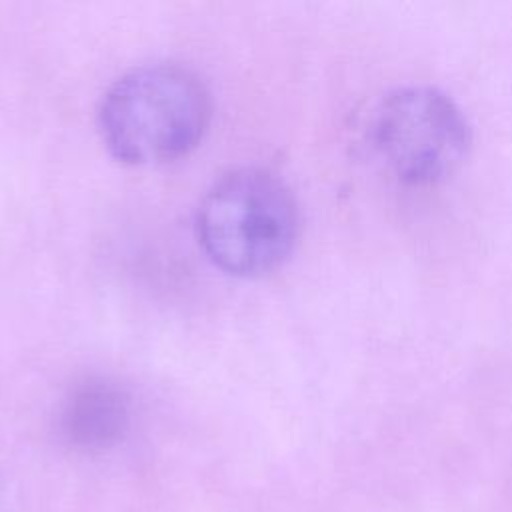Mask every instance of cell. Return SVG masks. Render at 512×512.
Segmentation results:
<instances>
[{
    "label": "cell",
    "mask_w": 512,
    "mask_h": 512,
    "mask_svg": "<svg viewBox=\"0 0 512 512\" xmlns=\"http://www.w3.org/2000/svg\"><path fill=\"white\" fill-rule=\"evenodd\" d=\"M210 122V96L186 68L152 64L118 78L106 92L98 124L106 148L122 162L152 164L188 154Z\"/></svg>",
    "instance_id": "6da1fadb"
},
{
    "label": "cell",
    "mask_w": 512,
    "mask_h": 512,
    "mask_svg": "<svg viewBox=\"0 0 512 512\" xmlns=\"http://www.w3.org/2000/svg\"><path fill=\"white\" fill-rule=\"evenodd\" d=\"M298 236V208L290 188L272 172L242 168L204 196L198 240L208 258L238 276L274 270Z\"/></svg>",
    "instance_id": "7a4b0ae2"
},
{
    "label": "cell",
    "mask_w": 512,
    "mask_h": 512,
    "mask_svg": "<svg viewBox=\"0 0 512 512\" xmlns=\"http://www.w3.org/2000/svg\"><path fill=\"white\" fill-rule=\"evenodd\" d=\"M368 142L400 182L428 186L462 166L472 128L462 108L442 90L406 86L378 102L368 122Z\"/></svg>",
    "instance_id": "3957f363"
},
{
    "label": "cell",
    "mask_w": 512,
    "mask_h": 512,
    "mask_svg": "<svg viewBox=\"0 0 512 512\" xmlns=\"http://www.w3.org/2000/svg\"><path fill=\"white\" fill-rule=\"evenodd\" d=\"M130 422L128 396L114 384L90 380L78 386L66 400L62 430L66 440L86 452L114 446Z\"/></svg>",
    "instance_id": "277c9868"
}]
</instances>
